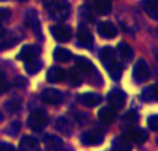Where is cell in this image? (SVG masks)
<instances>
[{"instance_id": "cell-8", "label": "cell", "mask_w": 158, "mask_h": 151, "mask_svg": "<svg viewBox=\"0 0 158 151\" xmlns=\"http://www.w3.org/2000/svg\"><path fill=\"white\" fill-rule=\"evenodd\" d=\"M50 32H52L53 38L57 42H60V43L68 42L72 35L71 28L67 27V25H53V27L50 28Z\"/></svg>"}, {"instance_id": "cell-16", "label": "cell", "mask_w": 158, "mask_h": 151, "mask_svg": "<svg viewBox=\"0 0 158 151\" xmlns=\"http://www.w3.org/2000/svg\"><path fill=\"white\" fill-rule=\"evenodd\" d=\"M44 146H46V149L49 151H60L63 149L64 143L57 136L47 135V136H44Z\"/></svg>"}, {"instance_id": "cell-33", "label": "cell", "mask_w": 158, "mask_h": 151, "mask_svg": "<svg viewBox=\"0 0 158 151\" xmlns=\"http://www.w3.org/2000/svg\"><path fill=\"white\" fill-rule=\"evenodd\" d=\"M0 151H15L13 144L10 143H4V141H0Z\"/></svg>"}, {"instance_id": "cell-31", "label": "cell", "mask_w": 158, "mask_h": 151, "mask_svg": "<svg viewBox=\"0 0 158 151\" xmlns=\"http://www.w3.org/2000/svg\"><path fill=\"white\" fill-rule=\"evenodd\" d=\"M147 126L151 130H158V115H151L147 119Z\"/></svg>"}, {"instance_id": "cell-6", "label": "cell", "mask_w": 158, "mask_h": 151, "mask_svg": "<svg viewBox=\"0 0 158 151\" xmlns=\"http://www.w3.org/2000/svg\"><path fill=\"white\" fill-rule=\"evenodd\" d=\"M132 76L136 82H144L150 76V68L148 64L144 60H137V63L135 64L133 71H132Z\"/></svg>"}, {"instance_id": "cell-23", "label": "cell", "mask_w": 158, "mask_h": 151, "mask_svg": "<svg viewBox=\"0 0 158 151\" xmlns=\"http://www.w3.org/2000/svg\"><path fill=\"white\" fill-rule=\"evenodd\" d=\"M142 100L144 101H158V85H151L142 92Z\"/></svg>"}, {"instance_id": "cell-9", "label": "cell", "mask_w": 158, "mask_h": 151, "mask_svg": "<svg viewBox=\"0 0 158 151\" xmlns=\"http://www.w3.org/2000/svg\"><path fill=\"white\" fill-rule=\"evenodd\" d=\"M39 49L36 46H32V44H27L21 49V51L18 53V58L21 61L25 63H31V61H36L39 57Z\"/></svg>"}, {"instance_id": "cell-35", "label": "cell", "mask_w": 158, "mask_h": 151, "mask_svg": "<svg viewBox=\"0 0 158 151\" xmlns=\"http://www.w3.org/2000/svg\"><path fill=\"white\" fill-rule=\"evenodd\" d=\"M21 2H27V0H21Z\"/></svg>"}, {"instance_id": "cell-17", "label": "cell", "mask_w": 158, "mask_h": 151, "mask_svg": "<svg viewBox=\"0 0 158 151\" xmlns=\"http://www.w3.org/2000/svg\"><path fill=\"white\" fill-rule=\"evenodd\" d=\"M132 144L126 136H118L112 141V151H131Z\"/></svg>"}, {"instance_id": "cell-10", "label": "cell", "mask_w": 158, "mask_h": 151, "mask_svg": "<svg viewBox=\"0 0 158 151\" xmlns=\"http://www.w3.org/2000/svg\"><path fill=\"white\" fill-rule=\"evenodd\" d=\"M78 101L85 107H96V105L101 104L103 97L97 93H92V92H86L78 96Z\"/></svg>"}, {"instance_id": "cell-21", "label": "cell", "mask_w": 158, "mask_h": 151, "mask_svg": "<svg viewBox=\"0 0 158 151\" xmlns=\"http://www.w3.org/2000/svg\"><path fill=\"white\" fill-rule=\"evenodd\" d=\"M67 78H68V82L71 86H81L82 82H83V75H82V72L79 71V69L75 67V68H71L68 71V74H67Z\"/></svg>"}, {"instance_id": "cell-18", "label": "cell", "mask_w": 158, "mask_h": 151, "mask_svg": "<svg viewBox=\"0 0 158 151\" xmlns=\"http://www.w3.org/2000/svg\"><path fill=\"white\" fill-rule=\"evenodd\" d=\"M143 10L150 18L158 21V0H144L143 2Z\"/></svg>"}, {"instance_id": "cell-15", "label": "cell", "mask_w": 158, "mask_h": 151, "mask_svg": "<svg viewBox=\"0 0 158 151\" xmlns=\"http://www.w3.org/2000/svg\"><path fill=\"white\" fill-rule=\"evenodd\" d=\"M19 151H39V143L32 136H24L19 140Z\"/></svg>"}, {"instance_id": "cell-30", "label": "cell", "mask_w": 158, "mask_h": 151, "mask_svg": "<svg viewBox=\"0 0 158 151\" xmlns=\"http://www.w3.org/2000/svg\"><path fill=\"white\" fill-rule=\"evenodd\" d=\"M8 80H7V78H6V75H4V72H0V94H3L4 92H7V89H8Z\"/></svg>"}, {"instance_id": "cell-5", "label": "cell", "mask_w": 158, "mask_h": 151, "mask_svg": "<svg viewBox=\"0 0 158 151\" xmlns=\"http://www.w3.org/2000/svg\"><path fill=\"white\" fill-rule=\"evenodd\" d=\"M77 68L82 72V75H85V76L89 78V79L92 80V83H93V79H94V76L100 79V75L97 74V71H96L94 65H93V64L90 63L87 58H85V57H78V58H77Z\"/></svg>"}, {"instance_id": "cell-14", "label": "cell", "mask_w": 158, "mask_h": 151, "mask_svg": "<svg viewBox=\"0 0 158 151\" xmlns=\"http://www.w3.org/2000/svg\"><path fill=\"white\" fill-rule=\"evenodd\" d=\"M115 116H117V112H115L114 107H111V105H106V107L100 108V111H98V119L103 124H112L115 121Z\"/></svg>"}, {"instance_id": "cell-24", "label": "cell", "mask_w": 158, "mask_h": 151, "mask_svg": "<svg viewBox=\"0 0 158 151\" xmlns=\"http://www.w3.org/2000/svg\"><path fill=\"white\" fill-rule=\"evenodd\" d=\"M53 57H54V60L58 61V63H68V61L71 60L72 54L69 50L63 49V47H57V49L54 50V53H53Z\"/></svg>"}, {"instance_id": "cell-11", "label": "cell", "mask_w": 158, "mask_h": 151, "mask_svg": "<svg viewBox=\"0 0 158 151\" xmlns=\"http://www.w3.org/2000/svg\"><path fill=\"white\" fill-rule=\"evenodd\" d=\"M97 32L101 38L104 39H112L117 36V27H115L112 22L110 21H104V22H100L97 27Z\"/></svg>"}, {"instance_id": "cell-37", "label": "cell", "mask_w": 158, "mask_h": 151, "mask_svg": "<svg viewBox=\"0 0 158 151\" xmlns=\"http://www.w3.org/2000/svg\"><path fill=\"white\" fill-rule=\"evenodd\" d=\"M157 143H158V139H157Z\"/></svg>"}, {"instance_id": "cell-22", "label": "cell", "mask_w": 158, "mask_h": 151, "mask_svg": "<svg viewBox=\"0 0 158 151\" xmlns=\"http://www.w3.org/2000/svg\"><path fill=\"white\" fill-rule=\"evenodd\" d=\"M92 7L98 14H108L112 8V4L110 0H93Z\"/></svg>"}, {"instance_id": "cell-4", "label": "cell", "mask_w": 158, "mask_h": 151, "mask_svg": "<svg viewBox=\"0 0 158 151\" xmlns=\"http://www.w3.org/2000/svg\"><path fill=\"white\" fill-rule=\"evenodd\" d=\"M104 140V133L101 130L92 129L86 130L81 135V143L83 146H98Z\"/></svg>"}, {"instance_id": "cell-13", "label": "cell", "mask_w": 158, "mask_h": 151, "mask_svg": "<svg viewBox=\"0 0 158 151\" xmlns=\"http://www.w3.org/2000/svg\"><path fill=\"white\" fill-rule=\"evenodd\" d=\"M67 78V72L60 67H52L47 71V80L52 83H60Z\"/></svg>"}, {"instance_id": "cell-20", "label": "cell", "mask_w": 158, "mask_h": 151, "mask_svg": "<svg viewBox=\"0 0 158 151\" xmlns=\"http://www.w3.org/2000/svg\"><path fill=\"white\" fill-rule=\"evenodd\" d=\"M56 129H57L60 133H63V135L68 136L72 133V124L69 122L68 118L61 116V118H58L57 122H56Z\"/></svg>"}, {"instance_id": "cell-36", "label": "cell", "mask_w": 158, "mask_h": 151, "mask_svg": "<svg viewBox=\"0 0 158 151\" xmlns=\"http://www.w3.org/2000/svg\"><path fill=\"white\" fill-rule=\"evenodd\" d=\"M0 121H2V116H0Z\"/></svg>"}, {"instance_id": "cell-34", "label": "cell", "mask_w": 158, "mask_h": 151, "mask_svg": "<svg viewBox=\"0 0 158 151\" xmlns=\"http://www.w3.org/2000/svg\"><path fill=\"white\" fill-rule=\"evenodd\" d=\"M0 2H6V0H0Z\"/></svg>"}, {"instance_id": "cell-27", "label": "cell", "mask_w": 158, "mask_h": 151, "mask_svg": "<svg viewBox=\"0 0 158 151\" xmlns=\"http://www.w3.org/2000/svg\"><path fill=\"white\" fill-rule=\"evenodd\" d=\"M137 121H139V115H137V112H135V111L128 112L126 114V116L123 118V124H126L129 128L135 126V125L137 124Z\"/></svg>"}, {"instance_id": "cell-28", "label": "cell", "mask_w": 158, "mask_h": 151, "mask_svg": "<svg viewBox=\"0 0 158 151\" xmlns=\"http://www.w3.org/2000/svg\"><path fill=\"white\" fill-rule=\"evenodd\" d=\"M39 68H40V64H39V61H31V63H25V69L28 71V74L33 75L36 74V72L39 71Z\"/></svg>"}, {"instance_id": "cell-29", "label": "cell", "mask_w": 158, "mask_h": 151, "mask_svg": "<svg viewBox=\"0 0 158 151\" xmlns=\"http://www.w3.org/2000/svg\"><path fill=\"white\" fill-rule=\"evenodd\" d=\"M19 108V101L15 99H11L8 100V101H6V110L8 111V112H17Z\"/></svg>"}, {"instance_id": "cell-2", "label": "cell", "mask_w": 158, "mask_h": 151, "mask_svg": "<svg viewBox=\"0 0 158 151\" xmlns=\"http://www.w3.org/2000/svg\"><path fill=\"white\" fill-rule=\"evenodd\" d=\"M47 122H49V116H47L46 111L43 108H33L31 111L29 116H28V126L32 129L33 132H40L46 128Z\"/></svg>"}, {"instance_id": "cell-25", "label": "cell", "mask_w": 158, "mask_h": 151, "mask_svg": "<svg viewBox=\"0 0 158 151\" xmlns=\"http://www.w3.org/2000/svg\"><path fill=\"white\" fill-rule=\"evenodd\" d=\"M129 137L137 144H143L148 139V133L144 129H133L129 133Z\"/></svg>"}, {"instance_id": "cell-32", "label": "cell", "mask_w": 158, "mask_h": 151, "mask_svg": "<svg viewBox=\"0 0 158 151\" xmlns=\"http://www.w3.org/2000/svg\"><path fill=\"white\" fill-rule=\"evenodd\" d=\"M10 17H11L10 10H7V8H0V24L8 21V19H10Z\"/></svg>"}, {"instance_id": "cell-3", "label": "cell", "mask_w": 158, "mask_h": 151, "mask_svg": "<svg viewBox=\"0 0 158 151\" xmlns=\"http://www.w3.org/2000/svg\"><path fill=\"white\" fill-rule=\"evenodd\" d=\"M49 8V13L52 18L57 19V21H64L68 18L69 15V4L67 0H50V3L46 6Z\"/></svg>"}, {"instance_id": "cell-19", "label": "cell", "mask_w": 158, "mask_h": 151, "mask_svg": "<svg viewBox=\"0 0 158 151\" xmlns=\"http://www.w3.org/2000/svg\"><path fill=\"white\" fill-rule=\"evenodd\" d=\"M78 42L82 46H92L93 43V35L85 25H81L78 29Z\"/></svg>"}, {"instance_id": "cell-1", "label": "cell", "mask_w": 158, "mask_h": 151, "mask_svg": "<svg viewBox=\"0 0 158 151\" xmlns=\"http://www.w3.org/2000/svg\"><path fill=\"white\" fill-rule=\"evenodd\" d=\"M100 60L103 63V65L106 67L108 75L112 79H119L122 75V64L121 61L117 58L115 51L112 47H104L100 53Z\"/></svg>"}, {"instance_id": "cell-26", "label": "cell", "mask_w": 158, "mask_h": 151, "mask_svg": "<svg viewBox=\"0 0 158 151\" xmlns=\"http://www.w3.org/2000/svg\"><path fill=\"white\" fill-rule=\"evenodd\" d=\"M118 54L123 58V60H131L133 57V50L128 43H119L118 44Z\"/></svg>"}, {"instance_id": "cell-7", "label": "cell", "mask_w": 158, "mask_h": 151, "mask_svg": "<svg viewBox=\"0 0 158 151\" xmlns=\"http://www.w3.org/2000/svg\"><path fill=\"white\" fill-rule=\"evenodd\" d=\"M63 99H64L63 93L60 90H57V89H44L40 93V100L50 105H58L63 101Z\"/></svg>"}, {"instance_id": "cell-12", "label": "cell", "mask_w": 158, "mask_h": 151, "mask_svg": "<svg viewBox=\"0 0 158 151\" xmlns=\"http://www.w3.org/2000/svg\"><path fill=\"white\" fill-rule=\"evenodd\" d=\"M108 103L111 104V107L114 108H122L123 104H125V100H126V96L122 90L119 89H114V90L110 92L108 97H107Z\"/></svg>"}]
</instances>
